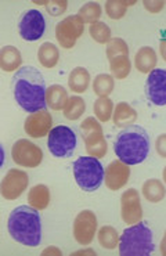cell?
Returning a JSON list of instances; mask_svg holds the SVG:
<instances>
[{
  "label": "cell",
  "mask_w": 166,
  "mask_h": 256,
  "mask_svg": "<svg viewBox=\"0 0 166 256\" xmlns=\"http://www.w3.org/2000/svg\"><path fill=\"white\" fill-rule=\"evenodd\" d=\"M22 66L21 52L14 46H4L0 48V70L4 72L18 71Z\"/></svg>",
  "instance_id": "d6986e66"
},
{
  "label": "cell",
  "mask_w": 166,
  "mask_h": 256,
  "mask_svg": "<svg viewBox=\"0 0 166 256\" xmlns=\"http://www.w3.org/2000/svg\"><path fill=\"white\" fill-rule=\"evenodd\" d=\"M88 254H90V255H94V252H93V250H82V252H75V254H72V255H88Z\"/></svg>",
  "instance_id": "f35d334b"
},
{
  "label": "cell",
  "mask_w": 166,
  "mask_h": 256,
  "mask_svg": "<svg viewBox=\"0 0 166 256\" xmlns=\"http://www.w3.org/2000/svg\"><path fill=\"white\" fill-rule=\"evenodd\" d=\"M110 71L111 76L116 79H126L130 75L132 62L129 56H118L110 60Z\"/></svg>",
  "instance_id": "484cf974"
},
{
  "label": "cell",
  "mask_w": 166,
  "mask_h": 256,
  "mask_svg": "<svg viewBox=\"0 0 166 256\" xmlns=\"http://www.w3.org/2000/svg\"><path fill=\"white\" fill-rule=\"evenodd\" d=\"M142 196L148 202H160L166 196V190L164 183L158 179H148L142 184Z\"/></svg>",
  "instance_id": "cb8c5ba5"
},
{
  "label": "cell",
  "mask_w": 166,
  "mask_h": 256,
  "mask_svg": "<svg viewBox=\"0 0 166 256\" xmlns=\"http://www.w3.org/2000/svg\"><path fill=\"white\" fill-rule=\"evenodd\" d=\"M137 120V111L132 107L129 102H120L114 107L112 120L115 126H118L120 129L128 128V126L134 125Z\"/></svg>",
  "instance_id": "e0dca14e"
},
{
  "label": "cell",
  "mask_w": 166,
  "mask_h": 256,
  "mask_svg": "<svg viewBox=\"0 0 166 256\" xmlns=\"http://www.w3.org/2000/svg\"><path fill=\"white\" fill-rule=\"evenodd\" d=\"M46 30V21L39 10L25 12L18 22V34L25 42L39 40Z\"/></svg>",
  "instance_id": "9c48e42d"
},
{
  "label": "cell",
  "mask_w": 166,
  "mask_h": 256,
  "mask_svg": "<svg viewBox=\"0 0 166 256\" xmlns=\"http://www.w3.org/2000/svg\"><path fill=\"white\" fill-rule=\"evenodd\" d=\"M7 228L14 241L25 246H38L42 241V222L38 209L32 206H17L12 210Z\"/></svg>",
  "instance_id": "3957f363"
},
{
  "label": "cell",
  "mask_w": 166,
  "mask_h": 256,
  "mask_svg": "<svg viewBox=\"0 0 166 256\" xmlns=\"http://www.w3.org/2000/svg\"><path fill=\"white\" fill-rule=\"evenodd\" d=\"M76 134L68 126L58 125L48 132V151L56 158H71L76 150Z\"/></svg>",
  "instance_id": "52a82bcc"
},
{
  "label": "cell",
  "mask_w": 166,
  "mask_h": 256,
  "mask_svg": "<svg viewBox=\"0 0 166 256\" xmlns=\"http://www.w3.org/2000/svg\"><path fill=\"white\" fill-rule=\"evenodd\" d=\"M114 107V102L110 97H98L93 106L96 120L98 122H108L112 118Z\"/></svg>",
  "instance_id": "4316f807"
},
{
  "label": "cell",
  "mask_w": 166,
  "mask_h": 256,
  "mask_svg": "<svg viewBox=\"0 0 166 256\" xmlns=\"http://www.w3.org/2000/svg\"><path fill=\"white\" fill-rule=\"evenodd\" d=\"M30 184L28 174L21 169H10L0 183V194L7 201H16Z\"/></svg>",
  "instance_id": "8fae6325"
},
{
  "label": "cell",
  "mask_w": 166,
  "mask_h": 256,
  "mask_svg": "<svg viewBox=\"0 0 166 256\" xmlns=\"http://www.w3.org/2000/svg\"><path fill=\"white\" fill-rule=\"evenodd\" d=\"M136 4V2H120V0H108L106 2V12L110 18L112 20H120L124 17V14L128 12V7Z\"/></svg>",
  "instance_id": "4dcf8cb0"
},
{
  "label": "cell",
  "mask_w": 166,
  "mask_h": 256,
  "mask_svg": "<svg viewBox=\"0 0 166 256\" xmlns=\"http://www.w3.org/2000/svg\"><path fill=\"white\" fill-rule=\"evenodd\" d=\"M155 148H156L158 154H160L162 158H165L166 156V134H160V136L156 138Z\"/></svg>",
  "instance_id": "d590c367"
},
{
  "label": "cell",
  "mask_w": 166,
  "mask_h": 256,
  "mask_svg": "<svg viewBox=\"0 0 166 256\" xmlns=\"http://www.w3.org/2000/svg\"><path fill=\"white\" fill-rule=\"evenodd\" d=\"M46 10L50 16L53 17H57V16H61L62 12H66L68 8V2L66 0H54V2H46Z\"/></svg>",
  "instance_id": "836d02e7"
},
{
  "label": "cell",
  "mask_w": 166,
  "mask_h": 256,
  "mask_svg": "<svg viewBox=\"0 0 166 256\" xmlns=\"http://www.w3.org/2000/svg\"><path fill=\"white\" fill-rule=\"evenodd\" d=\"M12 155L14 162L22 168H38L43 161V151L30 140H17L12 146Z\"/></svg>",
  "instance_id": "30bf717a"
},
{
  "label": "cell",
  "mask_w": 166,
  "mask_h": 256,
  "mask_svg": "<svg viewBox=\"0 0 166 256\" xmlns=\"http://www.w3.org/2000/svg\"><path fill=\"white\" fill-rule=\"evenodd\" d=\"M120 216L126 224H136L142 219V206L140 194L136 188L126 190L120 196Z\"/></svg>",
  "instance_id": "4fadbf2b"
},
{
  "label": "cell",
  "mask_w": 166,
  "mask_h": 256,
  "mask_svg": "<svg viewBox=\"0 0 166 256\" xmlns=\"http://www.w3.org/2000/svg\"><path fill=\"white\" fill-rule=\"evenodd\" d=\"M106 54L108 60L118 56H129V46L122 38H111L107 43Z\"/></svg>",
  "instance_id": "d6a6232c"
},
{
  "label": "cell",
  "mask_w": 166,
  "mask_h": 256,
  "mask_svg": "<svg viewBox=\"0 0 166 256\" xmlns=\"http://www.w3.org/2000/svg\"><path fill=\"white\" fill-rule=\"evenodd\" d=\"M4 158H6V155H4V148H3V146L0 144V168L4 165Z\"/></svg>",
  "instance_id": "74e56055"
},
{
  "label": "cell",
  "mask_w": 166,
  "mask_h": 256,
  "mask_svg": "<svg viewBox=\"0 0 166 256\" xmlns=\"http://www.w3.org/2000/svg\"><path fill=\"white\" fill-rule=\"evenodd\" d=\"M60 60V50L58 48L50 42H44L40 44L38 50V61L40 62L42 66L52 70L58 64Z\"/></svg>",
  "instance_id": "603a6c76"
},
{
  "label": "cell",
  "mask_w": 166,
  "mask_h": 256,
  "mask_svg": "<svg viewBox=\"0 0 166 256\" xmlns=\"http://www.w3.org/2000/svg\"><path fill=\"white\" fill-rule=\"evenodd\" d=\"M130 178V168L119 160H115L104 170V184L108 190L118 191L128 184Z\"/></svg>",
  "instance_id": "2e32d148"
},
{
  "label": "cell",
  "mask_w": 166,
  "mask_h": 256,
  "mask_svg": "<svg viewBox=\"0 0 166 256\" xmlns=\"http://www.w3.org/2000/svg\"><path fill=\"white\" fill-rule=\"evenodd\" d=\"M28 204L38 210H44L50 204V190L46 184H36L28 192Z\"/></svg>",
  "instance_id": "7402d4cb"
},
{
  "label": "cell",
  "mask_w": 166,
  "mask_h": 256,
  "mask_svg": "<svg viewBox=\"0 0 166 256\" xmlns=\"http://www.w3.org/2000/svg\"><path fill=\"white\" fill-rule=\"evenodd\" d=\"M101 6L96 2H89L86 4L80 7V10L78 12L79 18L83 21V24H94L97 21H100L101 18Z\"/></svg>",
  "instance_id": "f546056e"
},
{
  "label": "cell",
  "mask_w": 166,
  "mask_h": 256,
  "mask_svg": "<svg viewBox=\"0 0 166 256\" xmlns=\"http://www.w3.org/2000/svg\"><path fill=\"white\" fill-rule=\"evenodd\" d=\"M46 255H61V250L58 248H56V246H48V250H44L42 252V256H46Z\"/></svg>",
  "instance_id": "8d00e7d4"
},
{
  "label": "cell",
  "mask_w": 166,
  "mask_h": 256,
  "mask_svg": "<svg viewBox=\"0 0 166 256\" xmlns=\"http://www.w3.org/2000/svg\"><path fill=\"white\" fill-rule=\"evenodd\" d=\"M53 126V118L48 110H40L38 112H32L25 120L24 130L30 137L40 138L48 136V132L52 130Z\"/></svg>",
  "instance_id": "9a60e30c"
},
{
  "label": "cell",
  "mask_w": 166,
  "mask_h": 256,
  "mask_svg": "<svg viewBox=\"0 0 166 256\" xmlns=\"http://www.w3.org/2000/svg\"><path fill=\"white\" fill-rule=\"evenodd\" d=\"M74 178L79 188L86 192L98 190L104 180V168L94 156H79L74 162Z\"/></svg>",
  "instance_id": "5b68a950"
},
{
  "label": "cell",
  "mask_w": 166,
  "mask_h": 256,
  "mask_svg": "<svg viewBox=\"0 0 166 256\" xmlns=\"http://www.w3.org/2000/svg\"><path fill=\"white\" fill-rule=\"evenodd\" d=\"M79 129H80V134H82L88 154L90 156H94L97 160L104 158L107 155L108 144L104 137V132H102L100 122L96 118L89 116L80 124Z\"/></svg>",
  "instance_id": "8992f818"
},
{
  "label": "cell",
  "mask_w": 166,
  "mask_h": 256,
  "mask_svg": "<svg viewBox=\"0 0 166 256\" xmlns=\"http://www.w3.org/2000/svg\"><path fill=\"white\" fill-rule=\"evenodd\" d=\"M89 34L93 38V40L100 43V44H107L108 40L112 38L111 36V28L102 21H97L94 24L90 25Z\"/></svg>",
  "instance_id": "1f68e13d"
},
{
  "label": "cell",
  "mask_w": 166,
  "mask_h": 256,
  "mask_svg": "<svg viewBox=\"0 0 166 256\" xmlns=\"http://www.w3.org/2000/svg\"><path fill=\"white\" fill-rule=\"evenodd\" d=\"M166 71L162 68H155L148 74L146 82V94L150 102L164 107L166 104Z\"/></svg>",
  "instance_id": "5bb4252c"
},
{
  "label": "cell",
  "mask_w": 166,
  "mask_h": 256,
  "mask_svg": "<svg viewBox=\"0 0 166 256\" xmlns=\"http://www.w3.org/2000/svg\"><path fill=\"white\" fill-rule=\"evenodd\" d=\"M158 64V57H156V52L150 46H144L137 50L136 56H134V66L138 72L142 74H150L156 68Z\"/></svg>",
  "instance_id": "ac0fdd59"
},
{
  "label": "cell",
  "mask_w": 166,
  "mask_h": 256,
  "mask_svg": "<svg viewBox=\"0 0 166 256\" xmlns=\"http://www.w3.org/2000/svg\"><path fill=\"white\" fill-rule=\"evenodd\" d=\"M118 246L120 256H150L155 250L152 232L147 223L132 224L119 237Z\"/></svg>",
  "instance_id": "277c9868"
},
{
  "label": "cell",
  "mask_w": 166,
  "mask_h": 256,
  "mask_svg": "<svg viewBox=\"0 0 166 256\" xmlns=\"http://www.w3.org/2000/svg\"><path fill=\"white\" fill-rule=\"evenodd\" d=\"M90 84V74L86 68L83 66H76L74 68L68 76V86L74 93L82 94L89 89Z\"/></svg>",
  "instance_id": "ffe728a7"
},
{
  "label": "cell",
  "mask_w": 166,
  "mask_h": 256,
  "mask_svg": "<svg viewBox=\"0 0 166 256\" xmlns=\"http://www.w3.org/2000/svg\"><path fill=\"white\" fill-rule=\"evenodd\" d=\"M97 218L93 210L84 209L79 212L74 220V238L80 245H89L94 240L97 232Z\"/></svg>",
  "instance_id": "7c38bea8"
},
{
  "label": "cell",
  "mask_w": 166,
  "mask_h": 256,
  "mask_svg": "<svg viewBox=\"0 0 166 256\" xmlns=\"http://www.w3.org/2000/svg\"><path fill=\"white\" fill-rule=\"evenodd\" d=\"M92 86H93V92L98 97H108L114 92L115 82H114V78L110 74H100L94 78Z\"/></svg>",
  "instance_id": "83f0119b"
},
{
  "label": "cell",
  "mask_w": 166,
  "mask_h": 256,
  "mask_svg": "<svg viewBox=\"0 0 166 256\" xmlns=\"http://www.w3.org/2000/svg\"><path fill=\"white\" fill-rule=\"evenodd\" d=\"M46 80L35 66H21L12 76L14 98L26 112L46 110Z\"/></svg>",
  "instance_id": "6da1fadb"
},
{
  "label": "cell",
  "mask_w": 166,
  "mask_h": 256,
  "mask_svg": "<svg viewBox=\"0 0 166 256\" xmlns=\"http://www.w3.org/2000/svg\"><path fill=\"white\" fill-rule=\"evenodd\" d=\"M86 111V102L80 96H71L68 97L66 106L62 108L64 118L70 120H76L82 116Z\"/></svg>",
  "instance_id": "d4e9b609"
},
{
  "label": "cell",
  "mask_w": 166,
  "mask_h": 256,
  "mask_svg": "<svg viewBox=\"0 0 166 256\" xmlns=\"http://www.w3.org/2000/svg\"><path fill=\"white\" fill-rule=\"evenodd\" d=\"M98 244L104 250H115L119 244V234L112 226H102L97 234Z\"/></svg>",
  "instance_id": "f1b7e54d"
},
{
  "label": "cell",
  "mask_w": 166,
  "mask_h": 256,
  "mask_svg": "<svg viewBox=\"0 0 166 256\" xmlns=\"http://www.w3.org/2000/svg\"><path fill=\"white\" fill-rule=\"evenodd\" d=\"M144 7H146L150 12H160L164 10L165 2H164V0H160V2H148V0H146V2H144Z\"/></svg>",
  "instance_id": "e575fe53"
},
{
  "label": "cell",
  "mask_w": 166,
  "mask_h": 256,
  "mask_svg": "<svg viewBox=\"0 0 166 256\" xmlns=\"http://www.w3.org/2000/svg\"><path fill=\"white\" fill-rule=\"evenodd\" d=\"M68 100V92L61 84H52L46 89V107L54 111H62Z\"/></svg>",
  "instance_id": "44dd1931"
},
{
  "label": "cell",
  "mask_w": 166,
  "mask_h": 256,
  "mask_svg": "<svg viewBox=\"0 0 166 256\" xmlns=\"http://www.w3.org/2000/svg\"><path fill=\"white\" fill-rule=\"evenodd\" d=\"M84 24L78 14L68 16L56 25V39L61 48H72L76 44L78 39L83 35Z\"/></svg>",
  "instance_id": "ba28073f"
},
{
  "label": "cell",
  "mask_w": 166,
  "mask_h": 256,
  "mask_svg": "<svg viewBox=\"0 0 166 256\" xmlns=\"http://www.w3.org/2000/svg\"><path fill=\"white\" fill-rule=\"evenodd\" d=\"M114 151L119 161L126 165H138L147 160L150 152V136L147 130L140 125H132L119 132Z\"/></svg>",
  "instance_id": "7a4b0ae2"
}]
</instances>
